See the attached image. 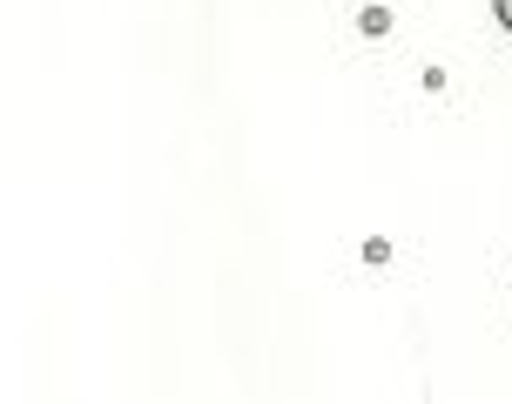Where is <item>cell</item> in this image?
<instances>
[{"label":"cell","instance_id":"obj_1","mask_svg":"<svg viewBox=\"0 0 512 404\" xmlns=\"http://www.w3.org/2000/svg\"><path fill=\"white\" fill-rule=\"evenodd\" d=\"M358 27H364V41H378V34H391V14H384V7H364Z\"/></svg>","mask_w":512,"mask_h":404},{"label":"cell","instance_id":"obj_2","mask_svg":"<svg viewBox=\"0 0 512 404\" xmlns=\"http://www.w3.org/2000/svg\"><path fill=\"white\" fill-rule=\"evenodd\" d=\"M492 7H499V27L512 34V0H492Z\"/></svg>","mask_w":512,"mask_h":404}]
</instances>
